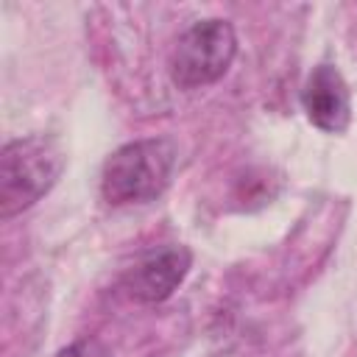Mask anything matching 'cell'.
I'll return each instance as SVG.
<instances>
[{"label":"cell","mask_w":357,"mask_h":357,"mask_svg":"<svg viewBox=\"0 0 357 357\" xmlns=\"http://www.w3.org/2000/svg\"><path fill=\"white\" fill-rule=\"evenodd\" d=\"M64 151L45 134L20 137L0 151V218L8 220L31 209L64 170Z\"/></svg>","instance_id":"1"},{"label":"cell","mask_w":357,"mask_h":357,"mask_svg":"<svg viewBox=\"0 0 357 357\" xmlns=\"http://www.w3.org/2000/svg\"><path fill=\"white\" fill-rule=\"evenodd\" d=\"M176 167V145L165 137L120 145L100 173V192L112 206L153 201L170 184Z\"/></svg>","instance_id":"2"},{"label":"cell","mask_w":357,"mask_h":357,"mask_svg":"<svg viewBox=\"0 0 357 357\" xmlns=\"http://www.w3.org/2000/svg\"><path fill=\"white\" fill-rule=\"evenodd\" d=\"M237 53V36L226 20L192 22L176 42L170 53V78L178 89L192 92L215 84L229 70Z\"/></svg>","instance_id":"3"},{"label":"cell","mask_w":357,"mask_h":357,"mask_svg":"<svg viewBox=\"0 0 357 357\" xmlns=\"http://www.w3.org/2000/svg\"><path fill=\"white\" fill-rule=\"evenodd\" d=\"M192 254L184 245H162L142 254L126 273L123 287L139 304L165 301L187 276Z\"/></svg>","instance_id":"4"},{"label":"cell","mask_w":357,"mask_h":357,"mask_svg":"<svg viewBox=\"0 0 357 357\" xmlns=\"http://www.w3.org/2000/svg\"><path fill=\"white\" fill-rule=\"evenodd\" d=\"M301 109L307 120L326 131V134H343L351 123V95L337 67L318 64L304 86H301Z\"/></svg>","instance_id":"5"},{"label":"cell","mask_w":357,"mask_h":357,"mask_svg":"<svg viewBox=\"0 0 357 357\" xmlns=\"http://www.w3.org/2000/svg\"><path fill=\"white\" fill-rule=\"evenodd\" d=\"M56 357H106V349L98 340H75L64 346Z\"/></svg>","instance_id":"6"}]
</instances>
